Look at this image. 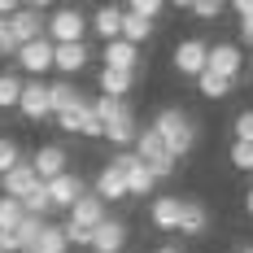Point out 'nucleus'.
Here are the masks:
<instances>
[{
	"instance_id": "4c0bfd02",
	"label": "nucleus",
	"mask_w": 253,
	"mask_h": 253,
	"mask_svg": "<svg viewBox=\"0 0 253 253\" xmlns=\"http://www.w3.org/2000/svg\"><path fill=\"white\" fill-rule=\"evenodd\" d=\"M188 9H192V13H197V18H210V22H214V18H218V13H223V4H218V0H192V4H188Z\"/></svg>"
},
{
	"instance_id": "4468645a",
	"label": "nucleus",
	"mask_w": 253,
	"mask_h": 253,
	"mask_svg": "<svg viewBox=\"0 0 253 253\" xmlns=\"http://www.w3.org/2000/svg\"><path fill=\"white\" fill-rule=\"evenodd\" d=\"M48 197H52V210H75L79 197H87V188H83V179H79L75 170H66L61 179L48 183Z\"/></svg>"
},
{
	"instance_id": "bb28decb",
	"label": "nucleus",
	"mask_w": 253,
	"mask_h": 253,
	"mask_svg": "<svg viewBox=\"0 0 253 253\" xmlns=\"http://www.w3.org/2000/svg\"><path fill=\"white\" fill-rule=\"evenodd\" d=\"M26 218V205L13 201V197H0V231H18Z\"/></svg>"
},
{
	"instance_id": "423d86ee",
	"label": "nucleus",
	"mask_w": 253,
	"mask_h": 253,
	"mask_svg": "<svg viewBox=\"0 0 253 253\" xmlns=\"http://www.w3.org/2000/svg\"><path fill=\"white\" fill-rule=\"evenodd\" d=\"M18 114H22L26 123H44V118H52L48 83H40V79H31V83L22 87V101H18Z\"/></svg>"
},
{
	"instance_id": "2eb2a0df",
	"label": "nucleus",
	"mask_w": 253,
	"mask_h": 253,
	"mask_svg": "<svg viewBox=\"0 0 253 253\" xmlns=\"http://www.w3.org/2000/svg\"><path fill=\"white\" fill-rule=\"evenodd\" d=\"M183 201H188V197H153V205H149L153 227L179 231V223H183Z\"/></svg>"
},
{
	"instance_id": "473e14b6",
	"label": "nucleus",
	"mask_w": 253,
	"mask_h": 253,
	"mask_svg": "<svg viewBox=\"0 0 253 253\" xmlns=\"http://www.w3.org/2000/svg\"><path fill=\"white\" fill-rule=\"evenodd\" d=\"M231 131H236V140L253 144V109H240V114L231 118Z\"/></svg>"
},
{
	"instance_id": "f257e3e1",
	"label": "nucleus",
	"mask_w": 253,
	"mask_h": 253,
	"mask_svg": "<svg viewBox=\"0 0 253 253\" xmlns=\"http://www.w3.org/2000/svg\"><path fill=\"white\" fill-rule=\"evenodd\" d=\"M153 131L166 140L170 157H188V153H192V144H197V123H192L183 109H175V105L157 109V118H153Z\"/></svg>"
},
{
	"instance_id": "412c9836",
	"label": "nucleus",
	"mask_w": 253,
	"mask_h": 253,
	"mask_svg": "<svg viewBox=\"0 0 253 253\" xmlns=\"http://www.w3.org/2000/svg\"><path fill=\"white\" fill-rule=\"evenodd\" d=\"M87 57H92L87 44H57V66H52V70H61V75L70 79V75H79V70L87 66Z\"/></svg>"
},
{
	"instance_id": "f8f14e48",
	"label": "nucleus",
	"mask_w": 253,
	"mask_h": 253,
	"mask_svg": "<svg viewBox=\"0 0 253 253\" xmlns=\"http://www.w3.org/2000/svg\"><path fill=\"white\" fill-rule=\"evenodd\" d=\"M35 183H44V179L35 175V162H22V166H13L9 175L0 179V197H13V201H26Z\"/></svg>"
},
{
	"instance_id": "ddd939ff",
	"label": "nucleus",
	"mask_w": 253,
	"mask_h": 253,
	"mask_svg": "<svg viewBox=\"0 0 253 253\" xmlns=\"http://www.w3.org/2000/svg\"><path fill=\"white\" fill-rule=\"evenodd\" d=\"M105 140H109V144H118V149H126V144H135V140H140V126H135V109H131V105H123V109L105 123Z\"/></svg>"
},
{
	"instance_id": "a211bd4d",
	"label": "nucleus",
	"mask_w": 253,
	"mask_h": 253,
	"mask_svg": "<svg viewBox=\"0 0 253 253\" xmlns=\"http://www.w3.org/2000/svg\"><path fill=\"white\" fill-rule=\"evenodd\" d=\"M66 223H75V227H87V231H96L105 223V201L96 197V192H87V197H79V205L70 210V218Z\"/></svg>"
},
{
	"instance_id": "39448f33",
	"label": "nucleus",
	"mask_w": 253,
	"mask_h": 253,
	"mask_svg": "<svg viewBox=\"0 0 253 253\" xmlns=\"http://www.w3.org/2000/svg\"><path fill=\"white\" fill-rule=\"evenodd\" d=\"M9 26H13V40L18 44H35V40H48V18L40 13V9H31V4H22L13 18H9Z\"/></svg>"
},
{
	"instance_id": "c85d7f7f",
	"label": "nucleus",
	"mask_w": 253,
	"mask_h": 253,
	"mask_svg": "<svg viewBox=\"0 0 253 253\" xmlns=\"http://www.w3.org/2000/svg\"><path fill=\"white\" fill-rule=\"evenodd\" d=\"M22 79L18 75H0V109H18V101H22Z\"/></svg>"
},
{
	"instance_id": "5701e85b",
	"label": "nucleus",
	"mask_w": 253,
	"mask_h": 253,
	"mask_svg": "<svg viewBox=\"0 0 253 253\" xmlns=\"http://www.w3.org/2000/svg\"><path fill=\"white\" fill-rule=\"evenodd\" d=\"M205 227H210V210H205L197 197H188V201H183V223H179V231H183V236H201Z\"/></svg>"
},
{
	"instance_id": "393cba45",
	"label": "nucleus",
	"mask_w": 253,
	"mask_h": 253,
	"mask_svg": "<svg viewBox=\"0 0 253 253\" xmlns=\"http://www.w3.org/2000/svg\"><path fill=\"white\" fill-rule=\"evenodd\" d=\"M231 87H236L231 79H218V75H210V70L197 79V92H201L205 101H223V96H231Z\"/></svg>"
},
{
	"instance_id": "79ce46f5",
	"label": "nucleus",
	"mask_w": 253,
	"mask_h": 253,
	"mask_svg": "<svg viewBox=\"0 0 253 253\" xmlns=\"http://www.w3.org/2000/svg\"><path fill=\"white\" fill-rule=\"evenodd\" d=\"M157 253H183V249H175V245H162V249H157Z\"/></svg>"
},
{
	"instance_id": "20e7f679",
	"label": "nucleus",
	"mask_w": 253,
	"mask_h": 253,
	"mask_svg": "<svg viewBox=\"0 0 253 253\" xmlns=\"http://www.w3.org/2000/svg\"><path fill=\"white\" fill-rule=\"evenodd\" d=\"M114 162L126 170V188H131V197H149L153 188H157V175H153L149 162H140V153H118Z\"/></svg>"
},
{
	"instance_id": "7c9ffc66",
	"label": "nucleus",
	"mask_w": 253,
	"mask_h": 253,
	"mask_svg": "<svg viewBox=\"0 0 253 253\" xmlns=\"http://www.w3.org/2000/svg\"><path fill=\"white\" fill-rule=\"evenodd\" d=\"M13 166H22V153H18V144H13L9 135H0V179L9 175Z\"/></svg>"
},
{
	"instance_id": "ea45409f",
	"label": "nucleus",
	"mask_w": 253,
	"mask_h": 253,
	"mask_svg": "<svg viewBox=\"0 0 253 253\" xmlns=\"http://www.w3.org/2000/svg\"><path fill=\"white\" fill-rule=\"evenodd\" d=\"M236 13H240V18H245V13H253V0H240V4H236Z\"/></svg>"
},
{
	"instance_id": "aec40b11",
	"label": "nucleus",
	"mask_w": 253,
	"mask_h": 253,
	"mask_svg": "<svg viewBox=\"0 0 253 253\" xmlns=\"http://www.w3.org/2000/svg\"><path fill=\"white\" fill-rule=\"evenodd\" d=\"M135 153H140V162H149V166H157V162H166L170 157V149H166V140L153 131V126H140V140H135Z\"/></svg>"
},
{
	"instance_id": "cd10ccee",
	"label": "nucleus",
	"mask_w": 253,
	"mask_h": 253,
	"mask_svg": "<svg viewBox=\"0 0 253 253\" xmlns=\"http://www.w3.org/2000/svg\"><path fill=\"white\" fill-rule=\"evenodd\" d=\"M149 35H153V22H149V18H135V13H126V22H123V40H126V44H135V48H140Z\"/></svg>"
},
{
	"instance_id": "f3484780",
	"label": "nucleus",
	"mask_w": 253,
	"mask_h": 253,
	"mask_svg": "<svg viewBox=\"0 0 253 253\" xmlns=\"http://www.w3.org/2000/svg\"><path fill=\"white\" fill-rule=\"evenodd\" d=\"M123 22H126V9H123V4H105V9L92 13V31L101 35V44L123 40Z\"/></svg>"
},
{
	"instance_id": "e433bc0d",
	"label": "nucleus",
	"mask_w": 253,
	"mask_h": 253,
	"mask_svg": "<svg viewBox=\"0 0 253 253\" xmlns=\"http://www.w3.org/2000/svg\"><path fill=\"white\" fill-rule=\"evenodd\" d=\"M66 227V240L75 245V249H92V231L87 227H75V223H61Z\"/></svg>"
},
{
	"instance_id": "1a4fd4ad",
	"label": "nucleus",
	"mask_w": 253,
	"mask_h": 253,
	"mask_svg": "<svg viewBox=\"0 0 253 253\" xmlns=\"http://www.w3.org/2000/svg\"><path fill=\"white\" fill-rule=\"evenodd\" d=\"M18 66H22L31 79H40L44 70L57 66V44H52V40H35V44H26V48L18 52Z\"/></svg>"
},
{
	"instance_id": "58836bf2",
	"label": "nucleus",
	"mask_w": 253,
	"mask_h": 253,
	"mask_svg": "<svg viewBox=\"0 0 253 253\" xmlns=\"http://www.w3.org/2000/svg\"><path fill=\"white\" fill-rule=\"evenodd\" d=\"M240 40H245V44H253V13H245V18H240Z\"/></svg>"
},
{
	"instance_id": "dca6fc26",
	"label": "nucleus",
	"mask_w": 253,
	"mask_h": 253,
	"mask_svg": "<svg viewBox=\"0 0 253 253\" xmlns=\"http://www.w3.org/2000/svg\"><path fill=\"white\" fill-rule=\"evenodd\" d=\"M126 249V223L123 218H105L92 231V253H123Z\"/></svg>"
},
{
	"instance_id": "4be33fe9",
	"label": "nucleus",
	"mask_w": 253,
	"mask_h": 253,
	"mask_svg": "<svg viewBox=\"0 0 253 253\" xmlns=\"http://www.w3.org/2000/svg\"><path fill=\"white\" fill-rule=\"evenodd\" d=\"M131 87H135V75H131V70H109V66H101V92H105V96L126 101Z\"/></svg>"
},
{
	"instance_id": "0eeeda50",
	"label": "nucleus",
	"mask_w": 253,
	"mask_h": 253,
	"mask_svg": "<svg viewBox=\"0 0 253 253\" xmlns=\"http://www.w3.org/2000/svg\"><path fill=\"white\" fill-rule=\"evenodd\" d=\"M240 70H245V52H240V44H210V75L218 79H240Z\"/></svg>"
},
{
	"instance_id": "9d476101",
	"label": "nucleus",
	"mask_w": 253,
	"mask_h": 253,
	"mask_svg": "<svg viewBox=\"0 0 253 253\" xmlns=\"http://www.w3.org/2000/svg\"><path fill=\"white\" fill-rule=\"evenodd\" d=\"M35 175L44 179V183H52V179H61L66 170H70V153L61 149V144H44V149H35Z\"/></svg>"
},
{
	"instance_id": "7ed1b4c3",
	"label": "nucleus",
	"mask_w": 253,
	"mask_h": 253,
	"mask_svg": "<svg viewBox=\"0 0 253 253\" xmlns=\"http://www.w3.org/2000/svg\"><path fill=\"white\" fill-rule=\"evenodd\" d=\"M175 70L188 79H201L205 70H210V44L205 40H183V44H175Z\"/></svg>"
},
{
	"instance_id": "a19ab883",
	"label": "nucleus",
	"mask_w": 253,
	"mask_h": 253,
	"mask_svg": "<svg viewBox=\"0 0 253 253\" xmlns=\"http://www.w3.org/2000/svg\"><path fill=\"white\" fill-rule=\"evenodd\" d=\"M245 214H253V188L245 192Z\"/></svg>"
},
{
	"instance_id": "b1692460",
	"label": "nucleus",
	"mask_w": 253,
	"mask_h": 253,
	"mask_svg": "<svg viewBox=\"0 0 253 253\" xmlns=\"http://www.w3.org/2000/svg\"><path fill=\"white\" fill-rule=\"evenodd\" d=\"M66 249H70V240H66V227L48 223V227H44V236L35 240V249H31V253H66Z\"/></svg>"
},
{
	"instance_id": "c9c22d12",
	"label": "nucleus",
	"mask_w": 253,
	"mask_h": 253,
	"mask_svg": "<svg viewBox=\"0 0 253 253\" xmlns=\"http://www.w3.org/2000/svg\"><path fill=\"white\" fill-rule=\"evenodd\" d=\"M83 135H87V140H105V123H101V114H96V109H87V114H83Z\"/></svg>"
},
{
	"instance_id": "72a5a7b5",
	"label": "nucleus",
	"mask_w": 253,
	"mask_h": 253,
	"mask_svg": "<svg viewBox=\"0 0 253 253\" xmlns=\"http://www.w3.org/2000/svg\"><path fill=\"white\" fill-rule=\"evenodd\" d=\"M162 9H166V4H162V0H131V4H126V13H135V18H162Z\"/></svg>"
},
{
	"instance_id": "a878e982",
	"label": "nucleus",
	"mask_w": 253,
	"mask_h": 253,
	"mask_svg": "<svg viewBox=\"0 0 253 253\" xmlns=\"http://www.w3.org/2000/svg\"><path fill=\"white\" fill-rule=\"evenodd\" d=\"M44 227H48L44 218H35V214H26V218H22V227L13 231V236H18V249H22V253H31V249H35V240L44 236Z\"/></svg>"
},
{
	"instance_id": "9b49d317",
	"label": "nucleus",
	"mask_w": 253,
	"mask_h": 253,
	"mask_svg": "<svg viewBox=\"0 0 253 253\" xmlns=\"http://www.w3.org/2000/svg\"><path fill=\"white\" fill-rule=\"evenodd\" d=\"M96 197H101L105 205L109 201H126L131 197V188H126V170L118 166V162H105L101 175H96Z\"/></svg>"
},
{
	"instance_id": "f704fd0d",
	"label": "nucleus",
	"mask_w": 253,
	"mask_h": 253,
	"mask_svg": "<svg viewBox=\"0 0 253 253\" xmlns=\"http://www.w3.org/2000/svg\"><path fill=\"white\" fill-rule=\"evenodd\" d=\"M18 52H22V44L13 40V26L0 18V57H13V61H18Z\"/></svg>"
},
{
	"instance_id": "2f4dec72",
	"label": "nucleus",
	"mask_w": 253,
	"mask_h": 253,
	"mask_svg": "<svg viewBox=\"0 0 253 253\" xmlns=\"http://www.w3.org/2000/svg\"><path fill=\"white\" fill-rule=\"evenodd\" d=\"M227 157H231V166H236V170H253V144H245V140H236Z\"/></svg>"
},
{
	"instance_id": "c756f323",
	"label": "nucleus",
	"mask_w": 253,
	"mask_h": 253,
	"mask_svg": "<svg viewBox=\"0 0 253 253\" xmlns=\"http://www.w3.org/2000/svg\"><path fill=\"white\" fill-rule=\"evenodd\" d=\"M26 214H35V218H44V214H48L52 210V197H48V183H35V188H31V197H26Z\"/></svg>"
},
{
	"instance_id": "37998d69",
	"label": "nucleus",
	"mask_w": 253,
	"mask_h": 253,
	"mask_svg": "<svg viewBox=\"0 0 253 253\" xmlns=\"http://www.w3.org/2000/svg\"><path fill=\"white\" fill-rule=\"evenodd\" d=\"M240 253H253V245H245V249H240Z\"/></svg>"
},
{
	"instance_id": "6e6552de",
	"label": "nucleus",
	"mask_w": 253,
	"mask_h": 253,
	"mask_svg": "<svg viewBox=\"0 0 253 253\" xmlns=\"http://www.w3.org/2000/svg\"><path fill=\"white\" fill-rule=\"evenodd\" d=\"M48 101H52V118H66V114H79V109H87V105H92L75 83H70V79L48 83Z\"/></svg>"
},
{
	"instance_id": "f03ea898",
	"label": "nucleus",
	"mask_w": 253,
	"mask_h": 253,
	"mask_svg": "<svg viewBox=\"0 0 253 253\" xmlns=\"http://www.w3.org/2000/svg\"><path fill=\"white\" fill-rule=\"evenodd\" d=\"M92 18H83V9H52L48 13V40L52 44H83Z\"/></svg>"
},
{
	"instance_id": "6ab92c4d",
	"label": "nucleus",
	"mask_w": 253,
	"mask_h": 253,
	"mask_svg": "<svg viewBox=\"0 0 253 253\" xmlns=\"http://www.w3.org/2000/svg\"><path fill=\"white\" fill-rule=\"evenodd\" d=\"M105 66H109V70H131V75H140V48L126 44V40H114V44H105Z\"/></svg>"
}]
</instances>
